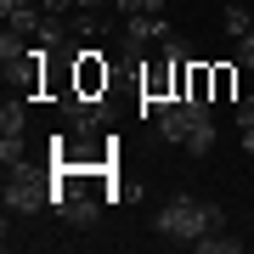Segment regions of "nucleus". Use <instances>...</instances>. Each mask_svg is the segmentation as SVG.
<instances>
[{
    "label": "nucleus",
    "mask_w": 254,
    "mask_h": 254,
    "mask_svg": "<svg viewBox=\"0 0 254 254\" xmlns=\"http://www.w3.org/2000/svg\"><path fill=\"white\" fill-rule=\"evenodd\" d=\"M249 28H254V11H249V6H226V34H232V40H243Z\"/></svg>",
    "instance_id": "ddd939ff"
},
{
    "label": "nucleus",
    "mask_w": 254,
    "mask_h": 254,
    "mask_svg": "<svg viewBox=\"0 0 254 254\" xmlns=\"http://www.w3.org/2000/svg\"><path fill=\"white\" fill-rule=\"evenodd\" d=\"M63 113H68L73 136H85V141L102 130V96H79V91H68V96H63Z\"/></svg>",
    "instance_id": "39448f33"
},
{
    "label": "nucleus",
    "mask_w": 254,
    "mask_h": 254,
    "mask_svg": "<svg viewBox=\"0 0 254 254\" xmlns=\"http://www.w3.org/2000/svg\"><path fill=\"white\" fill-rule=\"evenodd\" d=\"M237 63H243V68H254V28L237 40Z\"/></svg>",
    "instance_id": "dca6fc26"
},
{
    "label": "nucleus",
    "mask_w": 254,
    "mask_h": 254,
    "mask_svg": "<svg viewBox=\"0 0 254 254\" xmlns=\"http://www.w3.org/2000/svg\"><path fill=\"white\" fill-rule=\"evenodd\" d=\"M187 153H192V158L215 153V108H209V113H198V125H192V136H187Z\"/></svg>",
    "instance_id": "6e6552de"
},
{
    "label": "nucleus",
    "mask_w": 254,
    "mask_h": 254,
    "mask_svg": "<svg viewBox=\"0 0 254 254\" xmlns=\"http://www.w3.org/2000/svg\"><path fill=\"white\" fill-rule=\"evenodd\" d=\"M102 6H113V0H79V11H102Z\"/></svg>",
    "instance_id": "a211bd4d"
},
{
    "label": "nucleus",
    "mask_w": 254,
    "mask_h": 254,
    "mask_svg": "<svg viewBox=\"0 0 254 254\" xmlns=\"http://www.w3.org/2000/svg\"><path fill=\"white\" fill-rule=\"evenodd\" d=\"M40 209H51V187L34 170H11L6 175V215H40Z\"/></svg>",
    "instance_id": "f03ea898"
},
{
    "label": "nucleus",
    "mask_w": 254,
    "mask_h": 254,
    "mask_svg": "<svg viewBox=\"0 0 254 254\" xmlns=\"http://www.w3.org/2000/svg\"><path fill=\"white\" fill-rule=\"evenodd\" d=\"M17 6H40V0H0V11H17Z\"/></svg>",
    "instance_id": "f3484780"
},
{
    "label": "nucleus",
    "mask_w": 254,
    "mask_h": 254,
    "mask_svg": "<svg viewBox=\"0 0 254 254\" xmlns=\"http://www.w3.org/2000/svg\"><path fill=\"white\" fill-rule=\"evenodd\" d=\"M141 6H147V11H164V0H141Z\"/></svg>",
    "instance_id": "aec40b11"
},
{
    "label": "nucleus",
    "mask_w": 254,
    "mask_h": 254,
    "mask_svg": "<svg viewBox=\"0 0 254 254\" xmlns=\"http://www.w3.org/2000/svg\"><path fill=\"white\" fill-rule=\"evenodd\" d=\"M192 249H198V254H237V249H243V237H232L226 226H220V232H203Z\"/></svg>",
    "instance_id": "9d476101"
},
{
    "label": "nucleus",
    "mask_w": 254,
    "mask_h": 254,
    "mask_svg": "<svg viewBox=\"0 0 254 254\" xmlns=\"http://www.w3.org/2000/svg\"><path fill=\"white\" fill-rule=\"evenodd\" d=\"M220 226H226V209L215 198H192V192H175L153 215V232L170 237V243H198L203 232H220Z\"/></svg>",
    "instance_id": "f257e3e1"
},
{
    "label": "nucleus",
    "mask_w": 254,
    "mask_h": 254,
    "mask_svg": "<svg viewBox=\"0 0 254 254\" xmlns=\"http://www.w3.org/2000/svg\"><path fill=\"white\" fill-rule=\"evenodd\" d=\"M175 28L158 17V11H136L125 17V57H147V40H170Z\"/></svg>",
    "instance_id": "20e7f679"
},
{
    "label": "nucleus",
    "mask_w": 254,
    "mask_h": 254,
    "mask_svg": "<svg viewBox=\"0 0 254 254\" xmlns=\"http://www.w3.org/2000/svg\"><path fill=\"white\" fill-rule=\"evenodd\" d=\"M28 57H34V46H23L17 28H6V34H0V68H6V79H17Z\"/></svg>",
    "instance_id": "0eeeda50"
},
{
    "label": "nucleus",
    "mask_w": 254,
    "mask_h": 254,
    "mask_svg": "<svg viewBox=\"0 0 254 254\" xmlns=\"http://www.w3.org/2000/svg\"><path fill=\"white\" fill-rule=\"evenodd\" d=\"M23 130H28V102L23 96L0 102V136H23Z\"/></svg>",
    "instance_id": "1a4fd4ad"
},
{
    "label": "nucleus",
    "mask_w": 254,
    "mask_h": 254,
    "mask_svg": "<svg viewBox=\"0 0 254 254\" xmlns=\"http://www.w3.org/2000/svg\"><path fill=\"white\" fill-rule=\"evenodd\" d=\"M243 153H249V158H254V130H243Z\"/></svg>",
    "instance_id": "6ab92c4d"
},
{
    "label": "nucleus",
    "mask_w": 254,
    "mask_h": 254,
    "mask_svg": "<svg viewBox=\"0 0 254 254\" xmlns=\"http://www.w3.org/2000/svg\"><path fill=\"white\" fill-rule=\"evenodd\" d=\"M237 130H254V96H237Z\"/></svg>",
    "instance_id": "2eb2a0df"
},
{
    "label": "nucleus",
    "mask_w": 254,
    "mask_h": 254,
    "mask_svg": "<svg viewBox=\"0 0 254 254\" xmlns=\"http://www.w3.org/2000/svg\"><path fill=\"white\" fill-rule=\"evenodd\" d=\"M108 79H113V68L102 63L96 46L73 51V91H79V96H102V91H108Z\"/></svg>",
    "instance_id": "7ed1b4c3"
},
{
    "label": "nucleus",
    "mask_w": 254,
    "mask_h": 254,
    "mask_svg": "<svg viewBox=\"0 0 254 254\" xmlns=\"http://www.w3.org/2000/svg\"><path fill=\"white\" fill-rule=\"evenodd\" d=\"M0 164H6V175L11 170H28V141L23 136H0Z\"/></svg>",
    "instance_id": "f8f14e48"
},
{
    "label": "nucleus",
    "mask_w": 254,
    "mask_h": 254,
    "mask_svg": "<svg viewBox=\"0 0 254 254\" xmlns=\"http://www.w3.org/2000/svg\"><path fill=\"white\" fill-rule=\"evenodd\" d=\"M215 102H237V68H215Z\"/></svg>",
    "instance_id": "4468645a"
},
{
    "label": "nucleus",
    "mask_w": 254,
    "mask_h": 254,
    "mask_svg": "<svg viewBox=\"0 0 254 254\" xmlns=\"http://www.w3.org/2000/svg\"><path fill=\"white\" fill-rule=\"evenodd\" d=\"M68 34L73 40H96V34H108V17H96V11H73V17H68Z\"/></svg>",
    "instance_id": "9b49d317"
},
{
    "label": "nucleus",
    "mask_w": 254,
    "mask_h": 254,
    "mask_svg": "<svg viewBox=\"0 0 254 254\" xmlns=\"http://www.w3.org/2000/svg\"><path fill=\"white\" fill-rule=\"evenodd\" d=\"M57 220H68V226H96V192H68V203L57 209Z\"/></svg>",
    "instance_id": "423d86ee"
}]
</instances>
